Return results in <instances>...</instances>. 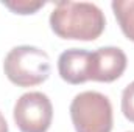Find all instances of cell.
Returning <instances> with one entry per match:
<instances>
[{
	"label": "cell",
	"mask_w": 134,
	"mask_h": 132,
	"mask_svg": "<svg viewBox=\"0 0 134 132\" xmlns=\"http://www.w3.org/2000/svg\"><path fill=\"white\" fill-rule=\"evenodd\" d=\"M50 27L61 39L95 40L106 27L100 8L87 2H56L50 14Z\"/></svg>",
	"instance_id": "obj_1"
},
{
	"label": "cell",
	"mask_w": 134,
	"mask_h": 132,
	"mask_svg": "<svg viewBox=\"0 0 134 132\" xmlns=\"http://www.w3.org/2000/svg\"><path fill=\"white\" fill-rule=\"evenodd\" d=\"M50 70V56L47 51L31 45L14 47L3 62L6 78L19 87H33L45 82Z\"/></svg>",
	"instance_id": "obj_2"
},
{
	"label": "cell",
	"mask_w": 134,
	"mask_h": 132,
	"mask_svg": "<svg viewBox=\"0 0 134 132\" xmlns=\"http://www.w3.org/2000/svg\"><path fill=\"white\" fill-rule=\"evenodd\" d=\"M70 118L76 132H111L114 124L112 104L100 92H81L72 99Z\"/></svg>",
	"instance_id": "obj_3"
},
{
	"label": "cell",
	"mask_w": 134,
	"mask_h": 132,
	"mask_svg": "<svg viewBox=\"0 0 134 132\" xmlns=\"http://www.w3.org/2000/svg\"><path fill=\"white\" fill-rule=\"evenodd\" d=\"M13 117L20 132H47L53 120V106L42 92L24 93L16 101Z\"/></svg>",
	"instance_id": "obj_4"
},
{
	"label": "cell",
	"mask_w": 134,
	"mask_h": 132,
	"mask_svg": "<svg viewBox=\"0 0 134 132\" xmlns=\"http://www.w3.org/2000/svg\"><path fill=\"white\" fill-rule=\"evenodd\" d=\"M126 55L119 47H101L91 53L89 81L112 82L126 70Z\"/></svg>",
	"instance_id": "obj_5"
},
{
	"label": "cell",
	"mask_w": 134,
	"mask_h": 132,
	"mask_svg": "<svg viewBox=\"0 0 134 132\" xmlns=\"http://www.w3.org/2000/svg\"><path fill=\"white\" fill-rule=\"evenodd\" d=\"M89 67H91V51L70 48L61 53L58 59L59 76L73 86L89 81Z\"/></svg>",
	"instance_id": "obj_6"
},
{
	"label": "cell",
	"mask_w": 134,
	"mask_h": 132,
	"mask_svg": "<svg viewBox=\"0 0 134 132\" xmlns=\"http://www.w3.org/2000/svg\"><path fill=\"white\" fill-rule=\"evenodd\" d=\"M111 6L122 33L134 42V0H114Z\"/></svg>",
	"instance_id": "obj_7"
},
{
	"label": "cell",
	"mask_w": 134,
	"mask_h": 132,
	"mask_svg": "<svg viewBox=\"0 0 134 132\" xmlns=\"http://www.w3.org/2000/svg\"><path fill=\"white\" fill-rule=\"evenodd\" d=\"M2 5L8 8L9 11H13L14 14H34L45 3L34 2V0H3Z\"/></svg>",
	"instance_id": "obj_8"
},
{
	"label": "cell",
	"mask_w": 134,
	"mask_h": 132,
	"mask_svg": "<svg viewBox=\"0 0 134 132\" xmlns=\"http://www.w3.org/2000/svg\"><path fill=\"white\" fill-rule=\"evenodd\" d=\"M122 112L126 120L134 123V81L123 89L122 93Z\"/></svg>",
	"instance_id": "obj_9"
},
{
	"label": "cell",
	"mask_w": 134,
	"mask_h": 132,
	"mask_svg": "<svg viewBox=\"0 0 134 132\" xmlns=\"http://www.w3.org/2000/svg\"><path fill=\"white\" fill-rule=\"evenodd\" d=\"M8 123H6V120H5V117H3V113L0 112V132H8Z\"/></svg>",
	"instance_id": "obj_10"
}]
</instances>
